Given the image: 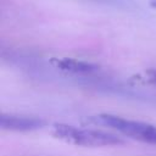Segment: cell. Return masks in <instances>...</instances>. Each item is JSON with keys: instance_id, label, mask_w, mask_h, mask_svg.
<instances>
[{"instance_id": "6da1fadb", "label": "cell", "mask_w": 156, "mask_h": 156, "mask_svg": "<svg viewBox=\"0 0 156 156\" xmlns=\"http://www.w3.org/2000/svg\"><path fill=\"white\" fill-rule=\"evenodd\" d=\"M50 133L56 139L78 146H116L126 143L119 135L110 132L78 128L65 123H55Z\"/></svg>"}, {"instance_id": "7a4b0ae2", "label": "cell", "mask_w": 156, "mask_h": 156, "mask_svg": "<svg viewBox=\"0 0 156 156\" xmlns=\"http://www.w3.org/2000/svg\"><path fill=\"white\" fill-rule=\"evenodd\" d=\"M87 122L94 124H101L111 129H115L118 133L129 136L134 140L150 145H156V126L154 124L141 121L129 119L110 113H101L98 116L88 117Z\"/></svg>"}, {"instance_id": "3957f363", "label": "cell", "mask_w": 156, "mask_h": 156, "mask_svg": "<svg viewBox=\"0 0 156 156\" xmlns=\"http://www.w3.org/2000/svg\"><path fill=\"white\" fill-rule=\"evenodd\" d=\"M48 122L40 117L22 116L13 113L0 115V128L10 132H34L44 128Z\"/></svg>"}, {"instance_id": "277c9868", "label": "cell", "mask_w": 156, "mask_h": 156, "mask_svg": "<svg viewBox=\"0 0 156 156\" xmlns=\"http://www.w3.org/2000/svg\"><path fill=\"white\" fill-rule=\"evenodd\" d=\"M51 65L55 66L56 68L65 71V72H71V73H77V74H89L99 71V65L88 62V61H82V60H76L72 57H52L50 60Z\"/></svg>"}, {"instance_id": "5b68a950", "label": "cell", "mask_w": 156, "mask_h": 156, "mask_svg": "<svg viewBox=\"0 0 156 156\" xmlns=\"http://www.w3.org/2000/svg\"><path fill=\"white\" fill-rule=\"evenodd\" d=\"M140 79L144 83L151 84V85H156V68H149L146 69L141 76Z\"/></svg>"}, {"instance_id": "8992f818", "label": "cell", "mask_w": 156, "mask_h": 156, "mask_svg": "<svg viewBox=\"0 0 156 156\" xmlns=\"http://www.w3.org/2000/svg\"><path fill=\"white\" fill-rule=\"evenodd\" d=\"M150 6L154 7V9H156V0H151L150 1Z\"/></svg>"}]
</instances>
